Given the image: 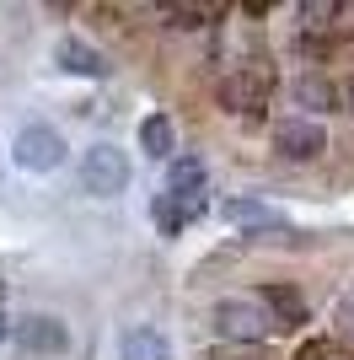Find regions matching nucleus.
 Here are the masks:
<instances>
[{
    "mask_svg": "<svg viewBox=\"0 0 354 360\" xmlns=\"http://www.w3.org/2000/svg\"><path fill=\"white\" fill-rule=\"evenodd\" d=\"M209 328L221 333L225 345H263L268 328H274V317H268V307L258 296H225V301H215Z\"/></svg>",
    "mask_w": 354,
    "mask_h": 360,
    "instance_id": "obj_1",
    "label": "nucleus"
},
{
    "mask_svg": "<svg viewBox=\"0 0 354 360\" xmlns=\"http://www.w3.org/2000/svg\"><path fill=\"white\" fill-rule=\"evenodd\" d=\"M81 188L86 194H97V199H113V194H124L129 188V156L118 146H91L86 156H81Z\"/></svg>",
    "mask_w": 354,
    "mask_h": 360,
    "instance_id": "obj_2",
    "label": "nucleus"
},
{
    "mask_svg": "<svg viewBox=\"0 0 354 360\" xmlns=\"http://www.w3.org/2000/svg\"><path fill=\"white\" fill-rule=\"evenodd\" d=\"M11 162L22 167V172H54V167L65 162V135H59L54 124H27L11 146Z\"/></svg>",
    "mask_w": 354,
    "mask_h": 360,
    "instance_id": "obj_3",
    "label": "nucleus"
},
{
    "mask_svg": "<svg viewBox=\"0 0 354 360\" xmlns=\"http://www.w3.org/2000/svg\"><path fill=\"white\" fill-rule=\"evenodd\" d=\"M268 91H274V70H263V65H242V70H231L221 81V103L236 108V113H263Z\"/></svg>",
    "mask_w": 354,
    "mask_h": 360,
    "instance_id": "obj_4",
    "label": "nucleus"
},
{
    "mask_svg": "<svg viewBox=\"0 0 354 360\" xmlns=\"http://www.w3.org/2000/svg\"><path fill=\"white\" fill-rule=\"evenodd\" d=\"M274 150L290 156V162H317L327 150V129L317 119H306V113L301 119H280L274 124Z\"/></svg>",
    "mask_w": 354,
    "mask_h": 360,
    "instance_id": "obj_5",
    "label": "nucleus"
},
{
    "mask_svg": "<svg viewBox=\"0 0 354 360\" xmlns=\"http://www.w3.org/2000/svg\"><path fill=\"white\" fill-rule=\"evenodd\" d=\"M16 345L27 349V355H65L70 349V328L48 312H32V317L16 323Z\"/></svg>",
    "mask_w": 354,
    "mask_h": 360,
    "instance_id": "obj_6",
    "label": "nucleus"
},
{
    "mask_svg": "<svg viewBox=\"0 0 354 360\" xmlns=\"http://www.w3.org/2000/svg\"><path fill=\"white\" fill-rule=\"evenodd\" d=\"M221 215L236 231H284V215L274 205H263V199H225Z\"/></svg>",
    "mask_w": 354,
    "mask_h": 360,
    "instance_id": "obj_7",
    "label": "nucleus"
},
{
    "mask_svg": "<svg viewBox=\"0 0 354 360\" xmlns=\"http://www.w3.org/2000/svg\"><path fill=\"white\" fill-rule=\"evenodd\" d=\"M199 210H204V194H188V199L162 194V199H156V226H162L166 237H177L188 221H199Z\"/></svg>",
    "mask_w": 354,
    "mask_h": 360,
    "instance_id": "obj_8",
    "label": "nucleus"
},
{
    "mask_svg": "<svg viewBox=\"0 0 354 360\" xmlns=\"http://www.w3.org/2000/svg\"><path fill=\"white\" fill-rule=\"evenodd\" d=\"M59 65L70 75H86V81H103L107 75V60L91 44H81V38H65V44H59Z\"/></svg>",
    "mask_w": 354,
    "mask_h": 360,
    "instance_id": "obj_9",
    "label": "nucleus"
},
{
    "mask_svg": "<svg viewBox=\"0 0 354 360\" xmlns=\"http://www.w3.org/2000/svg\"><path fill=\"white\" fill-rule=\"evenodd\" d=\"M140 150H145V156H156V162H166V156L177 150V129H172V119H166V113L140 119Z\"/></svg>",
    "mask_w": 354,
    "mask_h": 360,
    "instance_id": "obj_10",
    "label": "nucleus"
},
{
    "mask_svg": "<svg viewBox=\"0 0 354 360\" xmlns=\"http://www.w3.org/2000/svg\"><path fill=\"white\" fill-rule=\"evenodd\" d=\"M118 360H172V345L156 328H129L118 345Z\"/></svg>",
    "mask_w": 354,
    "mask_h": 360,
    "instance_id": "obj_11",
    "label": "nucleus"
},
{
    "mask_svg": "<svg viewBox=\"0 0 354 360\" xmlns=\"http://www.w3.org/2000/svg\"><path fill=\"white\" fill-rule=\"evenodd\" d=\"M166 194H177V199L204 194V162H199V156H177V162L166 167Z\"/></svg>",
    "mask_w": 354,
    "mask_h": 360,
    "instance_id": "obj_12",
    "label": "nucleus"
},
{
    "mask_svg": "<svg viewBox=\"0 0 354 360\" xmlns=\"http://www.w3.org/2000/svg\"><path fill=\"white\" fill-rule=\"evenodd\" d=\"M263 307H268L274 323H306V296H301L295 285H268Z\"/></svg>",
    "mask_w": 354,
    "mask_h": 360,
    "instance_id": "obj_13",
    "label": "nucleus"
},
{
    "mask_svg": "<svg viewBox=\"0 0 354 360\" xmlns=\"http://www.w3.org/2000/svg\"><path fill=\"white\" fill-rule=\"evenodd\" d=\"M295 103L311 108V113H327V108H333V86H327L322 75H301V81H295ZM311 113H306V119H311Z\"/></svg>",
    "mask_w": 354,
    "mask_h": 360,
    "instance_id": "obj_14",
    "label": "nucleus"
},
{
    "mask_svg": "<svg viewBox=\"0 0 354 360\" xmlns=\"http://www.w3.org/2000/svg\"><path fill=\"white\" fill-rule=\"evenodd\" d=\"M333 16H343V6H339V0H306V6H301V22H306V32L333 27Z\"/></svg>",
    "mask_w": 354,
    "mask_h": 360,
    "instance_id": "obj_15",
    "label": "nucleus"
},
{
    "mask_svg": "<svg viewBox=\"0 0 354 360\" xmlns=\"http://www.w3.org/2000/svg\"><path fill=\"white\" fill-rule=\"evenodd\" d=\"M333 339H339L343 349L354 345V296H343V301H339V312H333Z\"/></svg>",
    "mask_w": 354,
    "mask_h": 360,
    "instance_id": "obj_16",
    "label": "nucleus"
},
{
    "mask_svg": "<svg viewBox=\"0 0 354 360\" xmlns=\"http://www.w3.org/2000/svg\"><path fill=\"white\" fill-rule=\"evenodd\" d=\"M166 27H204V11L199 6H166Z\"/></svg>",
    "mask_w": 354,
    "mask_h": 360,
    "instance_id": "obj_17",
    "label": "nucleus"
},
{
    "mask_svg": "<svg viewBox=\"0 0 354 360\" xmlns=\"http://www.w3.org/2000/svg\"><path fill=\"white\" fill-rule=\"evenodd\" d=\"M301 360H349V355H343V345H339V339H317V345H306V349H301Z\"/></svg>",
    "mask_w": 354,
    "mask_h": 360,
    "instance_id": "obj_18",
    "label": "nucleus"
},
{
    "mask_svg": "<svg viewBox=\"0 0 354 360\" xmlns=\"http://www.w3.org/2000/svg\"><path fill=\"white\" fill-rule=\"evenodd\" d=\"M199 360H231V355H221V349H209V355H199Z\"/></svg>",
    "mask_w": 354,
    "mask_h": 360,
    "instance_id": "obj_19",
    "label": "nucleus"
},
{
    "mask_svg": "<svg viewBox=\"0 0 354 360\" xmlns=\"http://www.w3.org/2000/svg\"><path fill=\"white\" fill-rule=\"evenodd\" d=\"M349 113H354V81H349Z\"/></svg>",
    "mask_w": 354,
    "mask_h": 360,
    "instance_id": "obj_20",
    "label": "nucleus"
}]
</instances>
